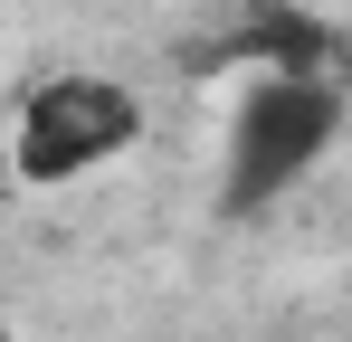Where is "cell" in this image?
Wrapping results in <instances>:
<instances>
[{
    "mask_svg": "<svg viewBox=\"0 0 352 342\" xmlns=\"http://www.w3.org/2000/svg\"><path fill=\"white\" fill-rule=\"evenodd\" d=\"M143 143V95L105 76V67H67L38 76L19 114H10V171L19 190H67V181H96L105 162H124Z\"/></svg>",
    "mask_w": 352,
    "mask_h": 342,
    "instance_id": "cell-2",
    "label": "cell"
},
{
    "mask_svg": "<svg viewBox=\"0 0 352 342\" xmlns=\"http://www.w3.org/2000/svg\"><path fill=\"white\" fill-rule=\"evenodd\" d=\"M343 143V76L333 67H248L219 124V209L229 219H267L295 200L314 162Z\"/></svg>",
    "mask_w": 352,
    "mask_h": 342,
    "instance_id": "cell-1",
    "label": "cell"
}]
</instances>
